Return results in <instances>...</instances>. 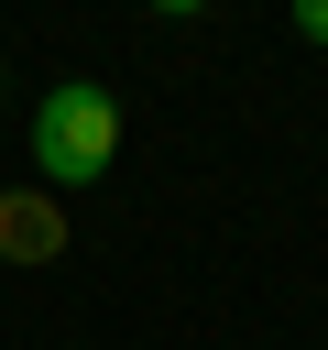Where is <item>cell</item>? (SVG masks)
Here are the masks:
<instances>
[{
    "mask_svg": "<svg viewBox=\"0 0 328 350\" xmlns=\"http://www.w3.org/2000/svg\"><path fill=\"white\" fill-rule=\"evenodd\" d=\"M284 22H295L306 44H328V0H284Z\"/></svg>",
    "mask_w": 328,
    "mask_h": 350,
    "instance_id": "cell-3",
    "label": "cell"
},
{
    "mask_svg": "<svg viewBox=\"0 0 328 350\" xmlns=\"http://www.w3.org/2000/svg\"><path fill=\"white\" fill-rule=\"evenodd\" d=\"M0 252H11V262H55V252H66L55 197H0Z\"/></svg>",
    "mask_w": 328,
    "mask_h": 350,
    "instance_id": "cell-2",
    "label": "cell"
},
{
    "mask_svg": "<svg viewBox=\"0 0 328 350\" xmlns=\"http://www.w3.org/2000/svg\"><path fill=\"white\" fill-rule=\"evenodd\" d=\"M109 153H120V98L98 77H66L33 98V175L44 186H98Z\"/></svg>",
    "mask_w": 328,
    "mask_h": 350,
    "instance_id": "cell-1",
    "label": "cell"
},
{
    "mask_svg": "<svg viewBox=\"0 0 328 350\" xmlns=\"http://www.w3.org/2000/svg\"><path fill=\"white\" fill-rule=\"evenodd\" d=\"M153 11H164V22H186V11H208V0H153Z\"/></svg>",
    "mask_w": 328,
    "mask_h": 350,
    "instance_id": "cell-4",
    "label": "cell"
}]
</instances>
